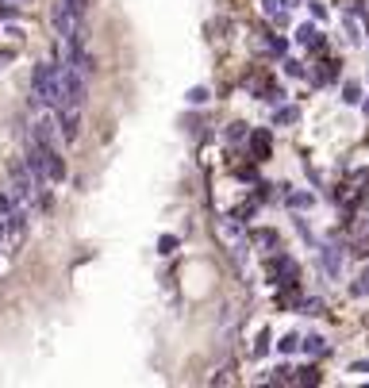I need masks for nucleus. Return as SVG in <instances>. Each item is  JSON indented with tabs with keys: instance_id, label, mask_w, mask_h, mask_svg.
<instances>
[{
	"instance_id": "1",
	"label": "nucleus",
	"mask_w": 369,
	"mask_h": 388,
	"mask_svg": "<svg viewBox=\"0 0 369 388\" xmlns=\"http://www.w3.org/2000/svg\"><path fill=\"white\" fill-rule=\"evenodd\" d=\"M31 101L46 104V108H62V77L54 62H39L31 73Z\"/></svg>"
},
{
	"instance_id": "2",
	"label": "nucleus",
	"mask_w": 369,
	"mask_h": 388,
	"mask_svg": "<svg viewBox=\"0 0 369 388\" xmlns=\"http://www.w3.org/2000/svg\"><path fill=\"white\" fill-rule=\"evenodd\" d=\"M58 77H62V108H81L89 101V85H85V73L73 70L70 62L58 65Z\"/></svg>"
},
{
	"instance_id": "3",
	"label": "nucleus",
	"mask_w": 369,
	"mask_h": 388,
	"mask_svg": "<svg viewBox=\"0 0 369 388\" xmlns=\"http://www.w3.org/2000/svg\"><path fill=\"white\" fill-rule=\"evenodd\" d=\"M31 138H35L39 146H46V150H58V143H62L58 115H46V112H39V115H35V123H31Z\"/></svg>"
},
{
	"instance_id": "4",
	"label": "nucleus",
	"mask_w": 369,
	"mask_h": 388,
	"mask_svg": "<svg viewBox=\"0 0 369 388\" xmlns=\"http://www.w3.org/2000/svg\"><path fill=\"white\" fill-rule=\"evenodd\" d=\"M58 131L65 143H77L81 135V108H58Z\"/></svg>"
},
{
	"instance_id": "5",
	"label": "nucleus",
	"mask_w": 369,
	"mask_h": 388,
	"mask_svg": "<svg viewBox=\"0 0 369 388\" xmlns=\"http://www.w3.org/2000/svg\"><path fill=\"white\" fill-rule=\"evenodd\" d=\"M43 166H46V181H65V162L58 150H46L43 146Z\"/></svg>"
},
{
	"instance_id": "6",
	"label": "nucleus",
	"mask_w": 369,
	"mask_h": 388,
	"mask_svg": "<svg viewBox=\"0 0 369 388\" xmlns=\"http://www.w3.org/2000/svg\"><path fill=\"white\" fill-rule=\"evenodd\" d=\"M319 261H323V269H327V273H339V269H342V254L339 250H335V246H327V250H323V258H319Z\"/></svg>"
},
{
	"instance_id": "7",
	"label": "nucleus",
	"mask_w": 369,
	"mask_h": 388,
	"mask_svg": "<svg viewBox=\"0 0 369 388\" xmlns=\"http://www.w3.org/2000/svg\"><path fill=\"white\" fill-rule=\"evenodd\" d=\"M304 342V354H327V338L323 335H308V338H300Z\"/></svg>"
},
{
	"instance_id": "8",
	"label": "nucleus",
	"mask_w": 369,
	"mask_h": 388,
	"mask_svg": "<svg viewBox=\"0 0 369 388\" xmlns=\"http://www.w3.org/2000/svg\"><path fill=\"white\" fill-rule=\"evenodd\" d=\"M208 89H204V85H196V89H188V93H185V104H193V108H200V104H208Z\"/></svg>"
},
{
	"instance_id": "9",
	"label": "nucleus",
	"mask_w": 369,
	"mask_h": 388,
	"mask_svg": "<svg viewBox=\"0 0 369 388\" xmlns=\"http://www.w3.org/2000/svg\"><path fill=\"white\" fill-rule=\"evenodd\" d=\"M250 146H254V154H258V158H266V154H269V135H266V131H258V135L250 138Z\"/></svg>"
},
{
	"instance_id": "10",
	"label": "nucleus",
	"mask_w": 369,
	"mask_h": 388,
	"mask_svg": "<svg viewBox=\"0 0 369 388\" xmlns=\"http://www.w3.org/2000/svg\"><path fill=\"white\" fill-rule=\"evenodd\" d=\"M177 246H181V238H177V235H162L158 238V254H174Z\"/></svg>"
},
{
	"instance_id": "11",
	"label": "nucleus",
	"mask_w": 369,
	"mask_h": 388,
	"mask_svg": "<svg viewBox=\"0 0 369 388\" xmlns=\"http://www.w3.org/2000/svg\"><path fill=\"white\" fill-rule=\"evenodd\" d=\"M342 101H347V104H362V89H358L354 81H350V85H342Z\"/></svg>"
},
{
	"instance_id": "12",
	"label": "nucleus",
	"mask_w": 369,
	"mask_h": 388,
	"mask_svg": "<svg viewBox=\"0 0 369 388\" xmlns=\"http://www.w3.org/2000/svg\"><path fill=\"white\" fill-rule=\"evenodd\" d=\"M297 346H300V338H297V335H285L281 342H277V350H281V354H292Z\"/></svg>"
},
{
	"instance_id": "13",
	"label": "nucleus",
	"mask_w": 369,
	"mask_h": 388,
	"mask_svg": "<svg viewBox=\"0 0 369 388\" xmlns=\"http://www.w3.org/2000/svg\"><path fill=\"white\" fill-rule=\"evenodd\" d=\"M300 112L297 108H277V123H297Z\"/></svg>"
},
{
	"instance_id": "14",
	"label": "nucleus",
	"mask_w": 369,
	"mask_h": 388,
	"mask_svg": "<svg viewBox=\"0 0 369 388\" xmlns=\"http://www.w3.org/2000/svg\"><path fill=\"white\" fill-rule=\"evenodd\" d=\"M254 242H261V246H273V242H277V235H273V231H258V235H254Z\"/></svg>"
},
{
	"instance_id": "15",
	"label": "nucleus",
	"mask_w": 369,
	"mask_h": 388,
	"mask_svg": "<svg viewBox=\"0 0 369 388\" xmlns=\"http://www.w3.org/2000/svg\"><path fill=\"white\" fill-rule=\"evenodd\" d=\"M350 292H354V296H365V292H369V273H362V277H358V285L350 288Z\"/></svg>"
},
{
	"instance_id": "16",
	"label": "nucleus",
	"mask_w": 369,
	"mask_h": 388,
	"mask_svg": "<svg viewBox=\"0 0 369 388\" xmlns=\"http://www.w3.org/2000/svg\"><path fill=\"white\" fill-rule=\"evenodd\" d=\"M285 73H289V77H304V70H300V62H285Z\"/></svg>"
},
{
	"instance_id": "17",
	"label": "nucleus",
	"mask_w": 369,
	"mask_h": 388,
	"mask_svg": "<svg viewBox=\"0 0 369 388\" xmlns=\"http://www.w3.org/2000/svg\"><path fill=\"white\" fill-rule=\"evenodd\" d=\"M292 204H297V208H311V196H304V193H297V196H292Z\"/></svg>"
},
{
	"instance_id": "18",
	"label": "nucleus",
	"mask_w": 369,
	"mask_h": 388,
	"mask_svg": "<svg viewBox=\"0 0 369 388\" xmlns=\"http://www.w3.org/2000/svg\"><path fill=\"white\" fill-rule=\"evenodd\" d=\"M362 112H365V115H369V101H362Z\"/></svg>"
}]
</instances>
